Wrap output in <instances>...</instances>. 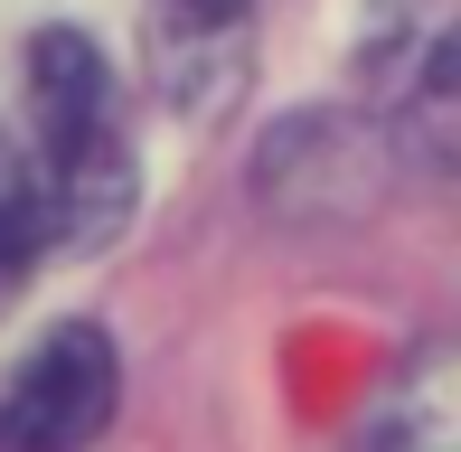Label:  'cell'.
Returning a JSON list of instances; mask_svg holds the SVG:
<instances>
[{"label": "cell", "mask_w": 461, "mask_h": 452, "mask_svg": "<svg viewBox=\"0 0 461 452\" xmlns=\"http://www.w3.org/2000/svg\"><path fill=\"white\" fill-rule=\"evenodd\" d=\"M29 113H38V217L48 245H104L132 208V141H122L113 76L76 29L29 38Z\"/></svg>", "instance_id": "cell-1"}, {"label": "cell", "mask_w": 461, "mask_h": 452, "mask_svg": "<svg viewBox=\"0 0 461 452\" xmlns=\"http://www.w3.org/2000/svg\"><path fill=\"white\" fill-rule=\"evenodd\" d=\"M113 339L95 321L48 330L0 386V452H86L113 424Z\"/></svg>", "instance_id": "cell-2"}, {"label": "cell", "mask_w": 461, "mask_h": 452, "mask_svg": "<svg viewBox=\"0 0 461 452\" xmlns=\"http://www.w3.org/2000/svg\"><path fill=\"white\" fill-rule=\"evenodd\" d=\"M38 245H48V217H38V179H29V151L0 132V302L29 283Z\"/></svg>", "instance_id": "cell-3"}, {"label": "cell", "mask_w": 461, "mask_h": 452, "mask_svg": "<svg viewBox=\"0 0 461 452\" xmlns=\"http://www.w3.org/2000/svg\"><path fill=\"white\" fill-rule=\"evenodd\" d=\"M367 452H452V424H443V405H414V415H386V424H376Z\"/></svg>", "instance_id": "cell-4"}, {"label": "cell", "mask_w": 461, "mask_h": 452, "mask_svg": "<svg viewBox=\"0 0 461 452\" xmlns=\"http://www.w3.org/2000/svg\"><path fill=\"white\" fill-rule=\"evenodd\" d=\"M179 10H198V19H226V10H245V0H179Z\"/></svg>", "instance_id": "cell-5"}]
</instances>
